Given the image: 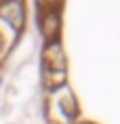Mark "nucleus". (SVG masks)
<instances>
[{"label": "nucleus", "mask_w": 120, "mask_h": 124, "mask_svg": "<svg viewBox=\"0 0 120 124\" xmlns=\"http://www.w3.org/2000/svg\"><path fill=\"white\" fill-rule=\"evenodd\" d=\"M44 70L48 72H65V53L57 42H51V44L44 48Z\"/></svg>", "instance_id": "nucleus-1"}, {"label": "nucleus", "mask_w": 120, "mask_h": 124, "mask_svg": "<svg viewBox=\"0 0 120 124\" xmlns=\"http://www.w3.org/2000/svg\"><path fill=\"white\" fill-rule=\"evenodd\" d=\"M0 17H4L15 30H19L23 25V11H21V4L15 0H8L0 7Z\"/></svg>", "instance_id": "nucleus-2"}, {"label": "nucleus", "mask_w": 120, "mask_h": 124, "mask_svg": "<svg viewBox=\"0 0 120 124\" xmlns=\"http://www.w3.org/2000/svg\"><path fill=\"white\" fill-rule=\"evenodd\" d=\"M57 27H59V19H57V15L55 13H47L44 15V19H42V32L47 38L55 36L57 34Z\"/></svg>", "instance_id": "nucleus-3"}, {"label": "nucleus", "mask_w": 120, "mask_h": 124, "mask_svg": "<svg viewBox=\"0 0 120 124\" xmlns=\"http://www.w3.org/2000/svg\"><path fill=\"white\" fill-rule=\"evenodd\" d=\"M44 78H47V84L48 86H61L63 84V80H65V72H48L44 70Z\"/></svg>", "instance_id": "nucleus-4"}, {"label": "nucleus", "mask_w": 120, "mask_h": 124, "mask_svg": "<svg viewBox=\"0 0 120 124\" xmlns=\"http://www.w3.org/2000/svg\"><path fill=\"white\" fill-rule=\"evenodd\" d=\"M61 107H63V111H65L67 116H76V103H74V97L72 95H65V97L61 99Z\"/></svg>", "instance_id": "nucleus-5"}, {"label": "nucleus", "mask_w": 120, "mask_h": 124, "mask_svg": "<svg viewBox=\"0 0 120 124\" xmlns=\"http://www.w3.org/2000/svg\"><path fill=\"white\" fill-rule=\"evenodd\" d=\"M47 2H57V0H47Z\"/></svg>", "instance_id": "nucleus-6"}]
</instances>
